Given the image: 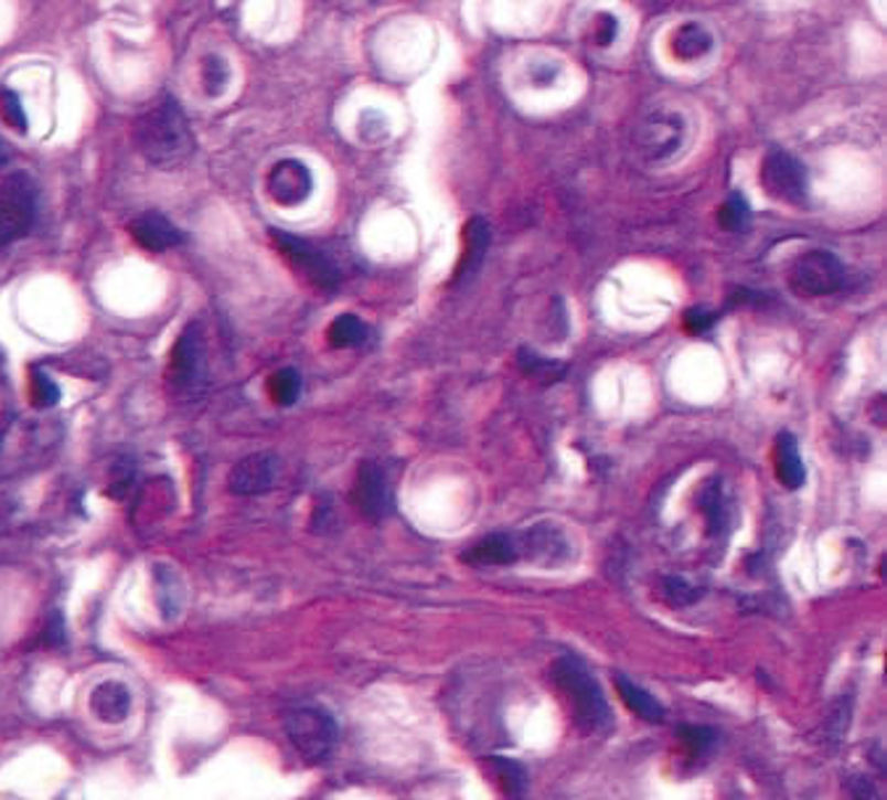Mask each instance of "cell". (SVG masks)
<instances>
[{
	"instance_id": "cell-34",
	"label": "cell",
	"mask_w": 887,
	"mask_h": 800,
	"mask_svg": "<svg viewBox=\"0 0 887 800\" xmlns=\"http://www.w3.org/2000/svg\"><path fill=\"white\" fill-rule=\"evenodd\" d=\"M848 796L851 800H883L877 782H872L869 777H851Z\"/></svg>"
},
{
	"instance_id": "cell-14",
	"label": "cell",
	"mask_w": 887,
	"mask_h": 800,
	"mask_svg": "<svg viewBox=\"0 0 887 800\" xmlns=\"http://www.w3.org/2000/svg\"><path fill=\"white\" fill-rule=\"evenodd\" d=\"M129 235H132L135 243L153 253L177 248L182 243V232L159 211H146V214L135 218L129 224Z\"/></svg>"
},
{
	"instance_id": "cell-21",
	"label": "cell",
	"mask_w": 887,
	"mask_h": 800,
	"mask_svg": "<svg viewBox=\"0 0 887 800\" xmlns=\"http://www.w3.org/2000/svg\"><path fill=\"white\" fill-rule=\"evenodd\" d=\"M327 340H330L332 348H359L370 340V327L353 313H343L330 324Z\"/></svg>"
},
{
	"instance_id": "cell-9",
	"label": "cell",
	"mask_w": 887,
	"mask_h": 800,
	"mask_svg": "<svg viewBox=\"0 0 887 800\" xmlns=\"http://www.w3.org/2000/svg\"><path fill=\"white\" fill-rule=\"evenodd\" d=\"M353 503L356 509L372 522H380V519L393 514V488L391 480H387V471L382 469V463L377 461H364L361 463L356 484H353Z\"/></svg>"
},
{
	"instance_id": "cell-27",
	"label": "cell",
	"mask_w": 887,
	"mask_h": 800,
	"mask_svg": "<svg viewBox=\"0 0 887 800\" xmlns=\"http://www.w3.org/2000/svg\"><path fill=\"white\" fill-rule=\"evenodd\" d=\"M519 364H522V369L530 374V377H537L543 382H556L564 374L562 364H556V361L551 359H541V355L532 353L530 348H522V351H519Z\"/></svg>"
},
{
	"instance_id": "cell-1",
	"label": "cell",
	"mask_w": 887,
	"mask_h": 800,
	"mask_svg": "<svg viewBox=\"0 0 887 800\" xmlns=\"http://www.w3.org/2000/svg\"><path fill=\"white\" fill-rule=\"evenodd\" d=\"M135 142L142 159L159 169L180 167L195 150L188 116L174 98L159 100L135 121Z\"/></svg>"
},
{
	"instance_id": "cell-17",
	"label": "cell",
	"mask_w": 887,
	"mask_h": 800,
	"mask_svg": "<svg viewBox=\"0 0 887 800\" xmlns=\"http://www.w3.org/2000/svg\"><path fill=\"white\" fill-rule=\"evenodd\" d=\"M777 477L788 490L803 488L806 482V467H803L798 440L790 433L777 435Z\"/></svg>"
},
{
	"instance_id": "cell-4",
	"label": "cell",
	"mask_w": 887,
	"mask_h": 800,
	"mask_svg": "<svg viewBox=\"0 0 887 800\" xmlns=\"http://www.w3.org/2000/svg\"><path fill=\"white\" fill-rule=\"evenodd\" d=\"M38 188L24 172L9 174L0 182V250L22 241L35 227Z\"/></svg>"
},
{
	"instance_id": "cell-31",
	"label": "cell",
	"mask_w": 887,
	"mask_h": 800,
	"mask_svg": "<svg viewBox=\"0 0 887 800\" xmlns=\"http://www.w3.org/2000/svg\"><path fill=\"white\" fill-rule=\"evenodd\" d=\"M156 583H159V604L163 606V611L169 608V598H172V608L174 614L182 608V583L180 577L172 569H167V566H156Z\"/></svg>"
},
{
	"instance_id": "cell-2",
	"label": "cell",
	"mask_w": 887,
	"mask_h": 800,
	"mask_svg": "<svg viewBox=\"0 0 887 800\" xmlns=\"http://www.w3.org/2000/svg\"><path fill=\"white\" fill-rule=\"evenodd\" d=\"M64 442L58 422L19 419L0 437V477H19L45 469Z\"/></svg>"
},
{
	"instance_id": "cell-32",
	"label": "cell",
	"mask_w": 887,
	"mask_h": 800,
	"mask_svg": "<svg viewBox=\"0 0 887 800\" xmlns=\"http://www.w3.org/2000/svg\"><path fill=\"white\" fill-rule=\"evenodd\" d=\"M661 593L672 606H691L701 598L698 587L687 585L682 577H666L664 585H661Z\"/></svg>"
},
{
	"instance_id": "cell-24",
	"label": "cell",
	"mask_w": 887,
	"mask_h": 800,
	"mask_svg": "<svg viewBox=\"0 0 887 800\" xmlns=\"http://www.w3.org/2000/svg\"><path fill=\"white\" fill-rule=\"evenodd\" d=\"M300 390H303V382L296 369H279L269 377V395L279 406H292L300 398Z\"/></svg>"
},
{
	"instance_id": "cell-16",
	"label": "cell",
	"mask_w": 887,
	"mask_h": 800,
	"mask_svg": "<svg viewBox=\"0 0 887 800\" xmlns=\"http://www.w3.org/2000/svg\"><path fill=\"white\" fill-rule=\"evenodd\" d=\"M463 558L477 566H506L519 558V543L511 535H490L472 545Z\"/></svg>"
},
{
	"instance_id": "cell-29",
	"label": "cell",
	"mask_w": 887,
	"mask_h": 800,
	"mask_svg": "<svg viewBox=\"0 0 887 800\" xmlns=\"http://www.w3.org/2000/svg\"><path fill=\"white\" fill-rule=\"evenodd\" d=\"M0 119L11 129H17V132H26V111L22 106V98L11 87H0Z\"/></svg>"
},
{
	"instance_id": "cell-33",
	"label": "cell",
	"mask_w": 887,
	"mask_h": 800,
	"mask_svg": "<svg viewBox=\"0 0 887 800\" xmlns=\"http://www.w3.org/2000/svg\"><path fill=\"white\" fill-rule=\"evenodd\" d=\"M680 735L693 754H706V750L716 743L714 729H708V727H682Z\"/></svg>"
},
{
	"instance_id": "cell-30",
	"label": "cell",
	"mask_w": 887,
	"mask_h": 800,
	"mask_svg": "<svg viewBox=\"0 0 887 800\" xmlns=\"http://www.w3.org/2000/svg\"><path fill=\"white\" fill-rule=\"evenodd\" d=\"M493 761L498 777H501L503 785H506L511 800H522V792L527 788V771H524L516 761H511V758H493Z\"/></svg>"
},
{
	"instance_id": "cell-6",
	"label": "cell",
	"mask_w": 887,
	"mask_h": 800,
	"mask_svg": "<svg viewBox=\"0 0 887 800\" xmlns=\"http://www.w3.org/2000/svg\"><path fill=\"white\" fill-rule=\"evenodd\" d=\"M271 241H275L277 250L288 258V264L306 282L319 287V290H334L340 285V269L327 253L313 248L311 243L300 241L296 235H290V232L271 230Z\"/></svg>"
},
{
	"instance_id": "cell-7",
	"label": "cell",
	"mask_w": 887,
	"mask_h": 800,
	"mask_svg": "<svg viewBox=\"0 0 887 800\" xmlns=\"http://www.w3.org/2000/svg\"><path fill=\"white\" fill-rule=\"evenodd\" d=\"M790 282L803 296L819 298L832 296L845 282V269L841 258L830 250H809L790 269Z\"/></svg>"
},
{
	"instance_id": "cell-22",
	"label": "cell",
	"mask_w": 887,
	"mask_h": 800,
	"mask_svg": "<svg viewBox=\"0 0 887 800\" xmlns=\"http://www.w3.org/2000/svg\"><path fill=\"white\" fill-rule=\"evenodd\" d=\"M672 45H674V53H677L680 58H701L712 51L714 40L701 24H685L677 35H674Z\"/></svg>"
},
{
	"instance_id": "cell-3",
	"label": "cell",
	"mask_w": 887,
	"mask_h": 800,
	"mask_svg": "<svg viewBox=\"0 0 887 800\" xmlns=\"http://www.w3.org/2000/svg\"><path fill=\"white\" fill-rule=\"evenodd\" d=\"M554 680L562 687L571 706L575 724L588 735L606 729L611 724V708L606 703L603 690L592 680V674L577 659H562L554 663Z\"/></svg>"
},
{
	"instance_id": "cell-19",
	"label": "cell",
	"mask_w": 887,
	"mask_h": 800,
	"mask_svg": "<svg viewBox=\"0 0 887 800\" xmlns=\"http://www.w3.org/2000/svg\"><path fill=\"white\" fill-rule=\"evenodd\" d=\"M519 551H527V556L532 561H541V564H556L558 558L566 556L569 545L551 526H535L524 535V545Z\"/></svg>"
},
{
	"instance_id": "cell-20",
	"label": "cell",
	"mask_w": 887,
	"mask_h": 800,
	"mask_svg": "<svg viewBox=\"0 0 887 800\" xmlns=\"http://www.w3.org/2000/svg\"><path fill=\"white\" fill-rule=\"evenodd\" d=\"M617 690H619V695H622L624 706L632 708L640 719L651 722V724L664 722V706H661V703L651 693H648V690L634 685V682H630V680H617Z\"/></svg>"
},
{
	"instance_id": "cell-12",
	"label": "cell",
	"mask_w": 887,
	"mask_h": 800,
	"mask_svg": "<svg viewBox=\"0 0 887 800\" xmlns=\"http://www.w3.org/2000/svg\"><path fill=\"white\" fill-rule=\"evenodd\" d=\"M266 193L279 206H298L313 193V177L306 163L296 159L279 161L266 177Z\"/></svg>"
},
{
	"instance_id": "cell-5",
	"label": "cell",
	"mask_w": 887,
	"mask_h": 800,
	"mask_svg": "<svg viewBox=\"0 0 887 800\" xmlns=\"http://www.w3.org/2000/svg\"><path fill=\"white\" fill-rule=\"evenodd\" d=\"M292 748L309 761H322L338 743V724L322 708H296L285 716Z\"/></svg>"
},
{
	"instance_id": "cell-10",
	"label": "cell",
	"mask_w": 887,
	"mask_h": 800,
	"mask_svg": "<svg viewBox=\"0 0 887 800\" xmlns=\"http://www.w3.org/2000/svg\"><path fill=\"white\" fill-rule=\"evenodd\" d=\"M169 380L174 387L193 390L206 380V353H203V338L195 324H190L185 332L177 338L172 351V366H169Z\"/></svg>"
},
{
	"instance_id": "cell-25",
	"label": "cell",
	"mask_w": 887,
	"mask_h": 800,
	"mask_svg": "<svg viewBox=\"0 0 887 800\" xmlns=\"http://www.w3.org/2000/svg\"><path fill=\"white\" fill-rule=\"evenodd\" d=\"M698 503L703 509V514L708 519V526L712 532H719L727 526V509H725V498H722L719 484H708L706 490L698 495Z\"/></svg>"
},
{
	"instance_id": "cell-26",
	"label": "cell",
	"mask_w": 887,
	"mask_h": 800,
	"mask_svg": "<svg viewBox=\"0 0 887 800\" xmlns=\"http://www.w3.org/2000/svg\"><path fill=\"white\" fill-rule=\"evenodd\" d=\"M750 222V206L748 201L740 193H733L725 201V206L719 209V224L727 232H742Z\"/></svg>"
},
{
	"instance_id": "cell-11",
	"label": "cell",
	"mask_w": 887,
	"mask_h": 800,
	"mask_svg": "<svg viewBox=\"0 0 887 800\" xmlns=\"http://www.w3.org/2000/svg\"><path fill=\"white\" fill-rule=\"evenodd\" d=\"M682 135H685V121H682L680 114L653 111L638 127V146L648 159L659 161L680 148Z\"/></svg>"
},
{
	"instance_id": "cell-15",
	"label": "cell",
	"mask_w": 887,
	"mask_h": 800,
	"mask_svg": "<svg viewBox=\"0 0 887 800\" xmlns=\"http://www.w3.org/2000/svg\"><path fill=\"white\" fill-rule=\"evenodd\" d=\"M490 248V224L484 218L474 216L463 230V258L459 266V282H467L469 277L480 269L484 262V253Z\"/></svg>"
},
{
	"instance_id": "cell-36",
	"label": "cell",
	"mask_w": 887,
	"mask_h": 800,
	"mask_svg": "<svg viewBox=\"0 0 887 800\" xmlns=\"http://www.w3.org/2000/svg\"><path fill=\"white\" fill-rule=\"evenodd\" d=\"M6 161H9V148H6L3 140H0V167H3Z\"/></svg>"
},
{
	"instance_id": "cell-35",
	"label": "cell",
	"mask_w": 887,
	"mask_h": 800,
	"mask_svg": "<svg viewBox=\"0 0 887 800\" xmlns=\"http://www.w3.org/2000/svg\"><path fill=\"white\" fill-rule=\"evenodd\" d=\"M685 321H687V330L691 332H706L716 324V313L706 311V309H691L685 313Z\"/></svg>"
},
{
	"instance_id": "cell-28",
	"label": "cell",
	"mask_w": 887,
	"mask_h": 800,
	"mask_svg": "<svg viewBox=\"0 0 887 800\" xmlns=\"http://www.w3.org/2000/svg\"><path fill=\"white\" fill-rule=\"evenodd\" d=\"M201 74H203V87H206L209 95H222L227 90L229 66L222 56H214V53H211V56L203 58Z\"/></svg>"
},
{
	"instance_id": "cell-23",
	"label": "cell",
	"mask_w": 887,
	"mask_h": 800,
	"mask_svg": "<svg viewBox=\"0 0 887 800\" xmlns=\"http://www.w3.org/2000/svg\"><path fill=\"white\" fill-rule=\"evenodd\" d=\"M30 398L38 408H51L61 401V387L43 366L30 369Z\"/></svg>"
},
{
	"instance_id": "cell-8",
	"label": "cell",
	"mask_w": 887,
	"mask_h": 800,
	"mask_svg": "<svg viewBox=\"0 0 887 800\" xmlns=\"http://www.w3.org/2000/svg\"><path fill=\"white\" fill-rule=\"evenodd\" d=\"M761 182L769 195L777 198V201L793 203V206H801L809 198L806 167L790 153H784V150H772L763 159Z\"/></svg>"
},
{
	"instance_id": "cell-18",
	"label": "cell",
	"mask_w": 887,
	"mask_h": 800,
	"mask_svg": "<svg viewBox=\"0 0 887 800\" xmlns=\"http://www.w3.org/2000/svg\"><path fill=\"white\" fill-rule=\"evenodd\" d=\"M129 693L125 685L119 682H106V685H98L93 690L90 697V708L93 714L100 716V722L114 724L121 722L129 714Z\"/></svg>"
},
{
	"instance_id": "cell-13",
	"label": "cell",
	"mask_w": 887,
	"mask_h": 800,
	"mask_svg": "<svg viewBox=\"0 0 887 800\" xmlns=\"http://www.w3.org/2000/svg\"><path fill=\"white\" fill-rule=\"evenodd\" d=\"M279 461L271 454H250L237 461L229 471V490L235 495H261L269 492L277 482Z\"/></svg>"
}]
</instances>
